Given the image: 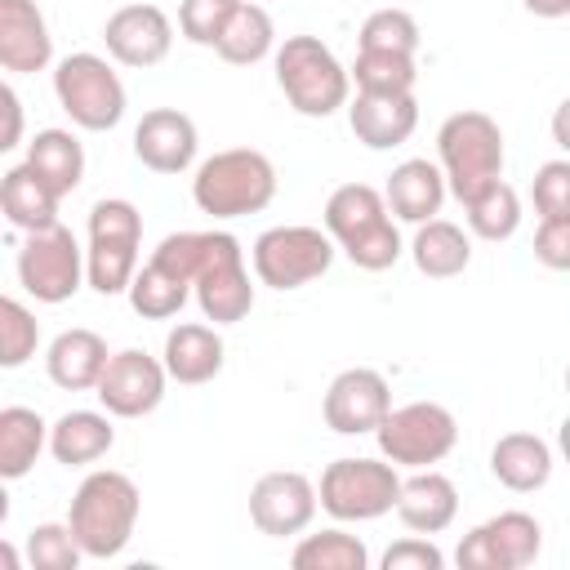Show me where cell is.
<instances>
[{"mask_svg": "<svg viewBox=\"0 0 570 570\" xmlns=\"http://www.w3.org/2000/svg\"><path fill=\"white\" fill-rule=\"evenodd\" d=\"M347 125L356 142H365L370 151H387L419 129V102L414 94H356L347 102Z\"/></svg>", "mask_w": 570, "mask_h": 570, "instance_id": "obj_20", "label": "cell"}, {"mask_svg": "<svg viewBox=\"0 0 570 570\" xmlns=\"http://www.w3.org/2000/svg\"><path fill=\"white\" fill-rule=\"evenodd\" d=\"M53 58V36L36 0H0V67L13 76L45 71Z\"/></svg>", "mask_w": 570, "mask_h": 570, "instance_id": "obj_19", "label": "cell"}, {"mask_svg": "<svg viewBox=\"0 0 570 570\" xmlns=\"http://www.w3.org/2000/svg\"><path fill=\"white\" fill-rule=\"evenodd\" d=\"M45 445H49V423L36 410H27V405L0 410V476L4 481L27 476Z\"/></svg>", "mask_w": 570, "mask_h": 570, "instance_id": "obj_30", "label": "cell"}, {"mask_svg": "<svg viewBox=\"0 0 570 570\" xmlns=\"http://www.w3.org/2000/svg\"><path fill=\"white\" fill-rule=\"evenodd\" d=\"M530 196H534L539 218H570V156L543 160V165L534 169Z\"/></svg>", "mask_w": 570, "mask_h": 570, "instance_id": "obj_40", "label": "cell"}, {"mask_svg": "<svg viewBox=\"0 0 570 570\" xmlns=\"http://www.w3.org/2000/svg\"><path fill=\"white\" fill-rule=\"evenodd\" d=\"M276 196V165L254 147H227L200 160L191 178V200L209 218H245L267 209Z\"/></svg>", "mask_w": 570, "mask_h": 570, "instance_id": "obj_4", "label": "cell"}, {"mask_svg": "<svg viewBox=\"0 0 570 570\" xmlns=\"http://www.w3.org/2000/svg\"><path fill=\"white\" fill-rule=\"evenodd\" d=\"M236 4H240V0H183V4H178V31H183L191 45L214 49L218 36H223V27H227V18L236 13Z\"/></svg>", "mask_w": 570, "mask_h": 570, "instance_id": "obj_39", "label": "cell"}, {"mask_svg": "<svg viewBox=\"0 0 570 570\" xmlns=\"http://www.w3.org/2000/svg\"><path fill=\"white\" fill-rule=\"evenodd\" d=\"M196 120L178 107H151L134 125V156L151 174H183L196 160Z\"/></svg>", "mask_w": 570, "mask_h": 570, "instance_id": "obj_18", "label": "cell"}, {"mask_svg": "<svg viewBox=\"0 0 570 570\" xmlns=\"http://www.w3.org/2000/svg\"><path fill=\"white\" fill-rule=\"evenodd\" d=\"M85 281H89V267H85V249L71 236V227L53 223V227L27 232L18 249V285L36 303H67L76 298Z\"/></svg>", "mask_w": 570, "mask_h": 570, "instance_id": "obj_10", "label": "cell"}, {"mask_svg": "<svg viewBox=\"0 0 570 570\" xmlns=\"http://www.w3.org/2000/svg\"><path fill=\"white\" fill-rule=\"evenodd\" d=\"M490 472L512 494H534L552 476V445L534 432H503L490 450Z\"/></svg>", "mask_w": 570, "mask_h": 570, "instance_id": "obj_25", "label": "cell"}, {"mask_svg": "<svg viewBox=\"0 0 570 570\" xmlns=\"http://www.w3.org/2000/svg\"><path fill=\"white\" fill-rule=\"evenodd\" d=\"M165 383H169L165 361L147 356L142 347H125V352H111V361H107V370H102L94 392H98L107 414L142 419L165 401Z\"/></svg>", "mask_w": 570, "mask_h": 570, "instance_id": "obj_15", "label": "cell"}, {"mask_svg": "<svg viewBox=\"0 0 570 570\" xmlns=\"http://www.w3.org/2000/svg\"><path fill=\"white\" fill-rule=\"evenodd\" d=\"M0 107H4L0 151H9V147H18V142H22V98H18V89H13V85H4V89H0Z\"/></svg>", "mask_w": 570, "mask_h": 570, "instance_id": "obj_43", "label": "cell"}, {"mask_svg": "<svg viewBox=\"0 0 570 570\" xmlns=\"http://www.w3.org/2000/svg\"><path fill=\"white\" fill-rule=\"evenodd\" d=\"M387 410H392V387L370 365H352V370L334 374L330 387H325V401H321L325 428L338 432V436L379 432V423L387 419Z\"/></svg>", "mask_w": 570, "mask_h": 570, "instance_id": "obj_14", "label": "cell"}, {"mask_svg": "<svg viewBox=\"0 0 570 570\" xmlns=\"http://www.w3.org/2000/svg\"><path fill=\"white\" fill-rule=\"evenodd\" d=\"M325 232L361 272H387L401 258V232L387 196L370 183H343L325 200Z\"/></svg>", "mask_w": 570, "mask_h": 570, "instance_id": "obj_2", "label": "cell"}, {"mask_svg": "<svg viewBox=\"0 0 570 570\" xmlns=\"http://www.w3.org/2000/svg\"><path fill=\"white\" fill-rule=\"evenodd\" d=\"M356 49H383V53H414L419 49V22L405 9H374L361 22Z\"/></svg>", "mask_w": 570, "mask_h": 570, "instance_id": "obj_37", "label": "cell"}, {"mask_svg": "<svg viewBox=\"0 0 570 570\" xmlns=\"http://www.w3.org/2000/svg\"><path fill=\"white\" fill-rule=\"evenodd\" d=\"M294 570H365L370 566V548L347 534V530H321V534H303L289 552Z\"/></svg>", "mask_w": 570, "mask_h": 570, "instance_id": "obj_33", "label": "cell"}, {"mask_svg": "<svg viewBox=\"0 0 570 570\" xmlns=\"http://www.w3.org/2000/svg\"><path fill=\"white\" fill-rule=\"evenodd\" d=\"M276 85L298 116L325 120L352 102V71L321 36H285L276 49Z\"/></svg>", "mask_w": 570, "mask_h": 570, "instance_id": "obj_5", "label": "cell"}, {"mask_svg": "<svg viewBox=\"0 0 570 570\" xmlns=\"http://www.w3.org/2000/svg\"><path fill=\"white\" fill-rule=\"evenodd\" d=\"M566 392H570V365H566Z\"/></svg>", "mask_w": 570, "mask_h": 570, "instance_id": "obj_48", "label": "cell"}, {"mask_svg": "<svg viewBox=\"0 0 570 570\" xmlns=\"http://www.w3.org/2000/svg\"><path fill=\"white\" fill-rule=\"evenodd\" d=\"M316 494L334 521H374L396 512L401 476L392 459H334L325 463Z\"/></svg>", "mask_w": 570, "mask_h": 570, "instance_id": "obj_8", "label": "cell"}, {"mask_svg": "<svg viewBox=\"0 0 570 570\" xmlns=\"http://www.w3.org/2000/svg\"><path fill=\"white\" fill-rule=\"evenodd\" d=\"M445 566V552L432 543V539H396L387 552H383V570H441Z\"/></svg>", "mask_w": 570, "mask_h": 570, "instance_id": "obj_41", "label": "cell"}, {"mask_svg": "<svg viewBox=\"0 0 570 570\" xmlns=\"http://www.w3.org/2000/svg\"><path fill=\"white\" fill-rule=\"evenodd\" d=\"M445 191H450V183H445L441 165H432V160H423V156L401 160V165L387 174V187H383L387 209H392L401 223H414V227L441 214Z\"/></svg>", "mask_w": 570, "mask_h": 570, "instance_id": "obj_23", "label": "cell"}, {"mask_svg": "<svg viewBox=\"0 0 570 570\" xmlns=\"http://www.w3.org/2000/svg\"><path fill=\"white\" fill-rule=\"evenodd\" d=\"M383 459H392L396 468H432L441 463L454 441H459V423L445 405L436 401H410V405H396L387 410V419L379 423L374 432Z\"/></svg>", "mask_w": 570, "mask_h": 570, "instance_id": "obj_11", "label": "cell"}, {"mask_svg": "<svg viewBox=\"0 0 570 570\" xmlns=\"http://www.w3.org/2000/svg\"><path fill=\"white\" fill-rule=\"evenodd\" d=\"M165 370L174 383L183 387H200L209 379L223 374V361H227V347L218 338L214 325H200V321H178L169 334H165Z\"/></svg>", "mask_w": 570, "mask_h": 570, "instance_id": "obj_22", "label": "cell"}, {"mask_svg": "<svg viewBox=\"0 0 570 570\" xmlns=\"http://www.w3.org/2000/svg\"><path fill=\"white\" fill-rule=\"evenodd\" d=\"M321 508V494L316 485L294 472V468H281V472H263L249 490V521L267 534V539H289V534H303L312 525Z\"/></svg>", "mask_w": 570, "mask_h": 570, "instance_id": "obj_16", "label": "cell"}, {"mask_svg": "<svg viewBox=\"0 0 570 570\" xmlns=\"http://www.w3.org/2000/svg\"><path fill=\"white\" fill-rule=\"evenodd\" d=\"M534 258L552 272H570V218H539Z\"/></svg>", "mask_w": 570, "mask_h": 570, "instance_id": "obj_42", "label": "cell"}, {"mask_svg": "<svg viewBox=\"0 0 570 570\" xmlns=\"http://www.w3.org/2000/svg\"><path fill=\"white\" fill-rule=\"evenodd\" d=\"M396 517L414 534H441V530H450L454 517H459V490H454V481L445 472H436V468H414L401 481Z\"/></svg>", "mask_w": 570, "mask_h": 570, "instance_id": "obj_21", "label": "cell"}, {"mask_svg": "<svg viewBox=\"0 0 570 570\" xmlns=\"http://www.w3.org/2000/svg\"><path fill=\"white\" fill-rule=\"evenodd\" d=\"M116 445V428L107 414L98 410H67L53 428H49V454L62 468H89L98 463L107 450Z\"/></svg>", "mask_w": 570, "mask_h": 570, "instance_id": "obj_26", "label": "cell"}, {"mask_svg": "<svg viewBox=\"0 0 570 570\" xmlns=\"http://www.w3.org/2000/svg\"><path fill=\"white\" fill-rule=\"evenodd\" d=\"M410 258L432 281L463 276L472 263V236L450 218H428V223H419V232L410 240Z\"/></svg>", "mask_w": 570, "mask_h": 570, "instance_id": "obj_28", "label": "cell"}, {"mask_svg": "<svg viewBox=\"0 0 570 570\" xmlns=\"http://www.w3.org/2000/svg\"><path fill=\"white\" fill-rule=\"evenodd\" d=\"M272 45H276L272 13H267L263 4L240 0V4H236V13H232V18H227V27H223V36H218L214 53H218L223 62H232V67H254V62H263V58L272 53Z\"/></svg>", "mask_w": 570, "mask_h": 570, "instance_id": "obj_31", "label": "cell"}, {"mask_svg": "<svg viewBox=\"0 0 570 570\" xmlns=\"http://www.w3.org/2000/svg\"><path fill=\"white\" fill-rule=\"evenodd\" d=\"M138 245H142V214L134 209V200L111 196L89 209L85 267H89V285L102 298L129 294V285L138 276Z\"/></svg>", "mask_w": 570, "mask_h": 570, "instance_id": "obj_6", "label": "cell"}, {"mask_svg": "<svg viewBox=\"0 0 570 570\" xmlns=\"http://www.w3.org/2000/svg\"><path fill=\"white\" fill-rule=\"evenodd\" d=\"M334 249L338 245H334L330 232L307 227V223H285V227H267L254 240L249 263H254L258 285H267V289H303V285H312L316 276L330 272Z\"/></svg>", "mask_w": 570, "mask_h": 570, "instance_id": "obj_7", "label": "cell"}, {"mask_svg": "<svg viewBox=\"0 0 570 570\" xmlns=\"http://www.w3.org/2000/svg\"><path fill=\"white\" fill-rule=\"evenodd\" d=\"M102 45L120 67H156L174 49V22L160 4L134 0L102 22Z\"/></svg>", "mask_w": 570, "mask_h": 570, "instance_id": "obj_17", "label": "cell"}, {"mask_svg": "<svg viewBox=\"0 0 570 570\" xmlns=\"http://www.w3.org/2000/svg\"><path fill=\"white\" fill-rule=\"evenodd\" d=\"M58 200L53 187L22 160L13 165L4 178H0V209L9 218V227L18 232H40V227H53L58 223Z\"/></svg>", "mask_w": 570, "mask_h": 570, "instance_id": "obj_27", "label": "cell"}, {"mask_svg": "<svg viewBox=\"0 0 570 570\" xmlns=\"http://www.w3.org/2000/svg\"><path fill=\"white\" fill-rule=\"evenodd\" d=\"M0 557H4V566H9V570H18V552H13L9 543H0Z\"/></svg>", "mask_w": 570, "mask_h": 570, "instance_id": "obj_47", "label": "cell"}, {"mask_svg": "<svg viewBox=\"0 0 570 570\" xmlns=\"http://www.w3.org/2000/svg\"><path fill=\"white\" fill-rule=\"evenodd\" d=\"M557 450H561V459L570 463V414H566L561 428H557Z\"/></svg>", "mask_w": 570, "mask_h": 570, "instance_id": "obj_46", "label": "cell"}, {"mask_svg": "<svg viewBox=\"0 0 570 570\" xmlns=\"http://www.w3.org/2000/svg\"><path fill=\"white\" fill-rule=\"evenodd\" d=\"M534 18H566L570 13V0H521Z\"/></svg>", "mask_w": 570, "mask_h": 570, "instance_id": "obj_45", "label": "cell"}, {"mask_svg": "<svg viewBox=\"0 0 570 570\" xmlns=\"http://www.w3.org/2000/svg\"><path fill=\"white\" fill-rule=\"evenodd\" d=\"M53 94L58 107L71 116V125L102 134L125 120V85L98 53H67L53 67Z\"/></svg>", "mask_w": 570, "mask_h": 570, "instance_id": "obj_9", "label": "cell"}, {"mask_svg": "<svg viewBox=\"0 0 570 570\" xmlns=\"http://www.w3.org/2000/svg\"><path fill=\"white\" fill-rule=\"evenodd\" d=\"M463 209H468V232L481 240H508L521 227V196L503 178L494 187H485L476 200H468Z\"/></svg>", "mask_w": 570, "mask_h": 570, "instance_id": "obj_35", "label": "cell"}, {"mask_svg": "<svg viewBox=\"0 0 570 570\" xmlns=\"http://www.w3.org/2000/svg\"><path fill=\"white\" fill-rule=\"evenodd\" d=\"M191 298L200 307L205 321L214 325H236L249 316L254 307V285H249V267H245V249L232 232H209V254L196 272Z\"/></svg>", "mask_w": 570, "mask_h": 570, "instance_id": "obj_12", "label": "cell"}, {"mask_svg": "<svg viewBox=\"0 0 570 570\" xmlns=\"http://www.w3.org/2000/svg\"><path fill=\"white\" fill-rule=\"evenodd\" d=\"M352 80H356V94H414L419 67H414V53L356 49Z\"/></svg>", "mask_w": 570, "mask_h": 570, "instance_id": "obj_34", "label": "cell"}, {"mask_svg": "<svg viewBox=\"0 0 570 570\" xmlns=\"http://www.w3.org/2000/svg\"><path fill=\"white\" fill-rule=\"evenodd\" d=\"M107 361H111V352H107L102 334L80 330V325L76 330H62L49 343V352H45V370H49V379L62 392H89V387H98Z\"/></svg>", "mask_w": 570, "mask_h": 570, "instance_id": "obj_24", "label": "cell"}, {"mask_svg": "<svg viewBox=\"0 0 570 570\" xmlns=\"http://www.w3.org/2000/svg\"><path fill=\"white\" fill-rule=\"evenodd\" d=\"M40 347V325L22 298H0V365L18 370L36 356Z\"/></svg>", "mask_w": 570, "mask_h": 570, "instance_id": "obj_36", "label": "cell"}, {"mask_svg": "<svg viewBox=\"0 0 570 570\" xmlns=\"http://www.w3.org/2000/svg\"><path fill=\"white\" fill-rule=\"evenodd\" d=\"M436 156L450 196L468 205L503 178V129L485 111H454L436 129Z\"/></svg>", "mask_w": 570, "mask_h": 570, "instance_id": "obj_3", "label": "cell"}, {"mask_svg": "<svg viewBox=\"0 0 570 570\" xmlns=\"http://www.w3.org/2000/svg\"><path fill=\"white\" fill-rule=\"evenodd\" d=\"M539 548H543V525L530 512L512 508V512H499V517L472 525L459 539L454 561H459V570H525V566H534Z\"/></svg>", "mask_w": 570, "mask_h": 570, "instance_id": "obj_13", "label": "cell"}, {"mask_svg": "<svg viewBox=\"0 0 570 570\" xmlns=\"http://www.w3.org/2000/svg\"><path fill=\"white\" fill-rule=\"evenodd\" d=\"M191 298V281H183L178 272H169L165 263L147 258L129 285V307L142 316V321H169L183 312V303Z\"/></svg>", "mask_w": 570, "mask_h": 570, "instance_id": "obj_32", "label": "cell"}, {"mask_svg": "<svg viewBox=\"0 0 570 570\" xmlns=\"http://www.w3.org/2000/svg\"><path fill=\"white\" fill-rule=\"evenodd\" d=\"M85 557L80 539L71 534V525H58V521H45L27 534V566L31 570H76Z\"/></svg>", "mask_w": 570, "mask_h": 570, "instance_id": "obj_38", "label": "cell"}, {"mask_svg": "<svg viewBox=\"0 0 570 570\" xmlns=\"http://www.w3.org/2000/svg\"><path fill=\"white\" fill-rule=\"evenodd\" d=\"M552 142L570 156V98H561L557 111H552Z\"/></svg>", "mask_w": 570, "mask_h": 570, "instance_id": "obj_44", "label": "cell"}, {"mask_svg": "<svg viewBox=\"0 0 570 570\" xmlns=\"http://www.w3.org/2000/svg\"><path fill=\"white\" fill-rule=\"evenodd\" d=\"M27 165L53 187V196H71L85 178V147L71 129H40L27 142Z\"/></svg>", "mask_w": 570, "mask_h": 570, "instance_id": "obj_29", "label": "cell"}, {"mask_svg": "<svg viewBox=\"0 0 570 570\" xmlns=\"http://www.w3.org/2000/svg\"><path fill=\"white\" fill-rule=\"evenodd\" d=\"M138 512H142L138 485L125 472H116V468H98V472H89L76 485L67 525L80 539L85 557L111 561V557H120L129 548L134 525H138Z\"/></svg>", "mask_w": 570, "mask_h": 570, "instance_id": "obj_1", "label": "cell"}]
</instances>
